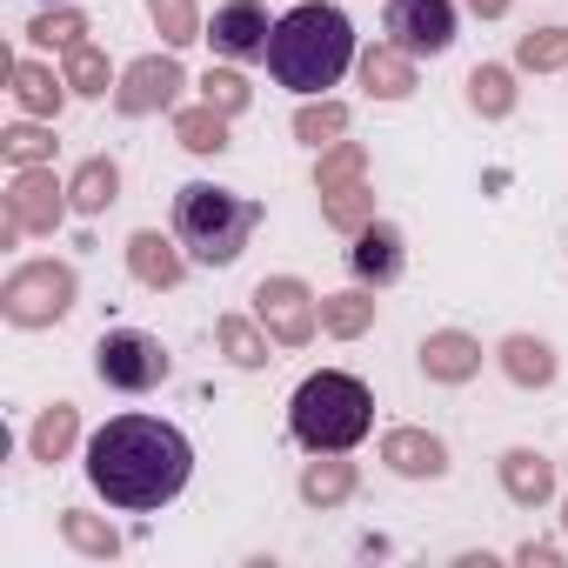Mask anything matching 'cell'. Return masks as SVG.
I'll return each mask as SVG.
<instances>
[{
	"label": "cell",
	"mask_w": 568,
	"mask_h": 568,
	"mask_svg": "<svg viewBox=\"0 0 568 568\" xmlns=\"http://www.w3.org/2000/svg\"><path fill=\"white\" fill-rule=\"evenodd\" d=\"M382 462H388L395 475H408V481L448 475V448H442L428 428H388V435H382Z\"/></svg>",
	"instance_id": "13"
},
{
	"label": "cell",
	"mask_w": 568,
	"mask_h": 568,
	"mask_svg": "<svg viewBox=\"0 0 568 568\" xmlns=\"http://www.w3.org/2000/svg\"><path fill=\"white\" fill-rule=\"evenodd\" d=\"M61 535L81 548V555H121V535L108 528V521H94V515H81V508H61Z\"/></svg>",
	"instance_id": "34"
},
{
	"label": "cell",
	"mask_w": 568,
	"mask_h": 568,
	"mask_svg": "<svg viewBox=\"0 0 568 568\" xmlns=\"http://www.w3.org/2000/svg\"><path fill=\"white\" fill-rule=\"evenodd\" d=\"M368 328H375V295H362V288H348V295H322V335L355 342V335H368Z\"/></svg>",
	"instance_id": "25"
},
{
	"label": "cell",
	"mask_w": 568,
	"mask_h": 568,
	"mask_svg": "<svg viewBox=\"0 0 568 568\" xmlns=\"http://www.w3.org/2000/svg\"><path fill=\"white\" fill-rule=\"evenodd\" d=\"M68 308H74V267L68 261H28L0 288V315L14 328H54Z\"/></svg>",
	"instance_id": "5"
},
{
	"label": "cell",
	"mask_w": 568,
	"mask_h": 568,
	"mask_svg": "<svg viewBox=\"0 0 568 568\" xmlns=\"http://www.w3.org/2000/svg\"><path fill=\"white\" fill-rule=\"evenodd\" d=\"M422 368H428V382H468L481 368V342L462 335V328H442V335L422 342Z\"/></svg>",
	"instance_id": "15"
},
{
	"label": "cell",
	"mask_w": 568,
	"mask_h": 568,
	"mask_svg": "<svg viewBox=\"0 0 568 568\" xmlns=\"http://www.w3.org/2000/svg\"><path fill=\"white\" fill-rule=\"evenodd\" d=\"M61 8H68V0H61Z\"/></svg>",
	"instance_id": "39"
},
{
	"label": "cell",
	"mask_w": 568,
	"mask_h": 568,
	"mask_svg": "<svg viewBox=\"0 0 568 568\" xmlns=\"http://www.w3.org/2000/svg\"><path fill=\"white\" fill-rule=\"evenodd\" d=\"M181 88H187L181 61H174V54H148V61H134V68L114 81V108H121V114H161V108L181 101Z\"/></svg>",
	"instance_id": "10"
},
{
	"label": "cell",
	"mask_w": 568,
	"mask_h": 568,
	"mask_svg": "<svg viewBox=\"0 0 568 568\" xmlns=\"http://www.w3.org/2000/svg\"><path fill=\"white\" fill-rule=\"evenodd\" d=\"M194 475V448L174 422H154V415H114L94 442H88V481L128 508V515H148V508H168Z\"/></svg>",
	"instance_id": "1"
},
{
	"label": "cell",
	"mask_w": 568,
	"mask_h": 568,
	"mask_svg": "<svg viewBox=\"0 0 568 568\" xmlns=\"http://www.w3.org/2000/svg\"><path fill=\"white\" fill-rule=\"evenodd\" d=\"M68 94H74L68 74H54V68H41V61H14V101H21L34 121H54Z\"/></svg>",
	"instance_id": "18"
},
{
	"label": "cell",
	"mask_w": 568,
	"mask_h": 568,
	"mask_svg": "<svg viewBox=\"0 0 568 568\" xmlns=\"http://www.w3.org/2000/svg\"><path fill=\"white\" fill-rule=\"evenodd\" d=\"M148 14H154V28H161V41H168V48L201 41V14H194V0H148Z\"/></svg>",
	"instance_id": "33"
},
{
	"label": "cell",
	"mask_w": 568,
	"mask_h": 568,
	"mask_svg": "<svg viewBox=\"0 0 568 568\" xmlns=\"http://www.w3.org/2000/svg\"><path fill=\"white\" fill-rule=\"evenodd\" d=\"M201 101H207V108H221V114L234 121V114L247 108V81H241V74H227V68H207V74H201Z\"/></svg>",
	"instance_id": "36"
},
{
	"label": "cell",
	"mask_w": 568,
	"mask_h": 568,
	"mask_svg": "<svg viewBox=\"0 0 568 568\" xmlns=\"http://www.w3.org/2000/svg\"><path fill=\"white\" fill-rule=\"evenodd\" d=\"M0 154H8L14 168H41V161L54 154V134H48V128H34V121H21V128L0 134Z\"/></svg>",
	"instance_id": "35"
},
{
	"label": "cell",
	"mask_w": 568,
	"mask_h": 568,
	"mask_svg": "<svg viewBox=\"0 0 568 568\" xmlns=\"http://www.w3.org/2000/svg\"><path fill=\"white\" fill-rule=\"evenodd\" d=\"M515 61H521L528 74H555V68H568V28H541V34H521Z\"/></svg>",
	"instance_id": "32"
},
{
	"label": "cell",
	"mask_w": 568,
	"mask_h": 568,
	"mask_svg": "<svg viewBox=\"0 0 568 568\" xmlns=\"http://www.w3.org/2000/svg\"><path fill=\"white\" fill-rule=\"evenodd\" d=\"M501 375H508L515 388H548V382H555V348L535 342V335H508V342H501Z\"/></svg>",
	"instance_id": "19"
},
{
	"label": "cell",
	"mask_w": 568,
	"mask_h": 568,
	"mask_svg": "<svg viewBox=\"0 0 568 568\" xmlns=\"http://www.w3.org/2000/svg\"><path fill=\"white\" fill-rule=\"evenodd\" d=\"M94 375L108 388H121V395H148V388L168 382V348L154 335H141V328H114L94 348Z\"/></svg>",
	"instance_id": "6"
},
{
	"label": "cell",
	"mask_w": 568,
	"mask_h": 568,
	"mask_svg": "<svg viewBox=\"0 0 568 568\" xmlns=\"http://www.w3.org/2000/svg\"><path fill=\"white\" fill-rule=\"evenodd\" d=\"M128 267L141 288H181V274H187V254H181V234H161V227H141L128 241Z\"/></svg>",
	"instance_id": "12"
},
{
	"label": "cell",
	"mask_w": 568,
	"mask_h": 568,
	"mask_svg": "<svg viewBox=\"0 0 568 568\" xmlns=\"http://www.w3.org/2000/svg\"><path fill=\"white\" fill-rule=\"evenodd\" d=\"M355 61V28L342 8H328V0H302L295 14H281L274 34H267V74L281 88L295 94H322L348 74Z\"/></svg>",
	"instance_id": "2"
},
{
	"label": "cell",
	"mask_w": 568,
	"mask_h": 568,
	"mask_svg": "<svg viewBox=\"0 0 568 568\" xmlns=\"http://www.w3.org/2000/svg\"><path fill=\"white\" fill-rule=\"evenodd\" d=\"M348 495H355V462H342V455H315V462L302 468V501L335 508V501H348Z\"/></svg>",
	"instance_id": "23"
},
{
	"label": "cell",
	"mask_w": 568,
	"mask_h": 568,
	"mask_svg": "<svg viewBox=\"0 0 568 568\" xmlns=\"http://www.w3.org/2000/svg\"><path fill=\"white\" fill-rule=\"evenodd\" d=\"M68 187L54 181V168H14L8 181V221H0V241H21V234H54L68 214Z\"/></svg>",
	"instance_id": "8"
},
{
	"label": "cell",
	"mask_w": 568,
	"mask_h": 568,
	"mask_svg": "<svg viewBox=\"0 0 568 568\" xmlns=\"http://www.w3.org/2000/svg\"><path fill=\"white\" fill-rule=\"evenodd\" d=\"M342 134H348V108L342 101H308L295 114V141H308V148H335Z\"/></svg>",
	"instance_id": "29"
},
{
	"label": "cell",
	"mask_w": 568,
	"mask_h": 568,
	"mask_svg": "<svg viewBox=\"0 0 568 568\" xmlns=\"http://www.w3.org/2000/svg\"><path fill=\"white\" fill-rule=\"evenodd\" d=\"M114 194H121V168H114L108 154L81 161V174L68 181V201H74V214H101V207H114Z\"/></svg>",
	"instance_id": "21"
},
{
	"label": "cell",
	"mask_w": 568,
	"mask_h": 568,
	"mask_svg": "<svg viewBox=\"0 0 568 568\" xmlns=\"http://www.w3.org/2000/svg\"><path fill=\"white\" fill-rule=\"evenodd\" d=\"M267 8L261 0H227V8L214 14V28H207V41H214V54H227V61H267Z\"/></svg>",
	"instance_id": "11"
},
{
	"label": "cell",
	"mask_w": 568,
	"mask_h": 568,
	"mask_svg": "<svg viewBox=\"0 0 568 568\" xmlns=\"http://www.w3.org/2000/svg\"><path fill=\"white\" fill-rule=\"evenodd\" d=\"M348 267L368 281V288H388V281L402 274V227L368 221V227L355 234V247H348Z\"/></svg>",
	"instance_id": "14"
},
{
	"label": "cell",
	"mask_w": 568,
	"mask_h": 568,
	"mask_svg": "<svg viewBox=\"0 0 568 568\" xmlns=\"http://www.w3.org/2000/svg\"><path fill=\"white\" fill-rule=\"evenodd\" d=\"M561 528H568V501H561Z\"/></svg>",
	"instance_id": "38"
},
{
	"label": "cell",
	"mask_w": 568,
	"mask_h": 568,
	"mask_svg": "<svg viewBox=\"0 0 568 568\" xmlns=\"http://www.w3.org/2000/svg\"><path fill=\"white\" fill-rule=\"evenodd\" d=\"M362 88H368L375 101H402V94H415V54H402L395 41L368 48V54H362Z\"/></svg>",
	"instance_id": "17"
},
{
	"label": "cell",
	"mask_w": 568,
	"mask_h": 568,
	"mask_svg": "<svg viewBox=\"0 0 568 568\" xmlns=\"http://www.w3.org/2000/svg\"><path fill=\"white\" fill-rule=\"evenodd\" d=\"M468 108L488 114V121H501V114L515 108V74H508V68H475V74H468Z\"/></svg>",
	"instance_id": "28"
},
{
	"label": "cell",
	"mask_w": 568,
	"mask_h": 568,
	"mask_svg": "<svg viewBox=\"0 0 568 568\" xmlns=\"http://www.w3.org/2000/svg\"><path fill=\"white\" fill-rule=\"evenodd\" d=\"M174 141L187 148V154H221L227 148V114L221 108H174Z\"/></svg>",
	"instance_id": "24"
},
{
	"label": "cell",
	"mask_w": 568,
	"mask_h": 568,
	"mask_svg": "<svg viewBox=\"0 0 568 568\" xmlns=\"http://www.w3.org/2000/svg\"><path fill=\"white\" fill-rule=\"evenodd\" d=\"M322 214H328V227H342V234H362V227L375 221V187H368V181H348V187L322 194Z\"/></svg>",
	"instance_id": "26"
},
{
	"label": "cell",
	"mask_w": 568,
	"mask_h": 568,
	"mask_svg": "<svg viewBox=\"0 0 568 568\" xmlns=\"http://www.w3.org/2000/svg\"><path fill=\"white\" fill-rule=\"evenodd\" d=\"M214 342H221V355H227L234 368H267V362H274V355H267L274 335H267L261 322H247V315H221V322H214Z\"/></svg>",
	"instance_id": "20"
},
{
	"label": "cell",
	"mask_w": 568,
	"mask_h": 568,
	"mask_svg": "<svg viewBox=\"0 0 568 568\" xmlns=\"http://www.w3.org/2000/svg\"><path fill=\"white\" fill-rule=\"evenodd\" d=\"M74 435H81V408H74V402H54V408H41L28 448H34V462H68Z\"/></svg>",
	"instance_id": "22"
},
{
	"label": "cell",
	"mask_w": 568,
	"mask_h": 568,
	"mask_svg": "<svg viewBox=\"0 0 568 568\" xmlns=\"http://www.w3.org/2000/svg\"><path fill=\"white\" fill-rule=\"evenodd\" d=\"M288 428H295V442L308 455H348L375 428V395H368V382H355L342 368H322V375H308L295 388Z\"/></svg>",
	"instance_id": "3"
},
{
	"label": "cell",
	"mask_w": 568,
	"mask_h": 568,
	"mask_svg": "<svg viewBox=\"0 0 568 568\" xmlns=\"http://www.w3.org/2000/svg\"><path fill=\"white\" fill-rule=\"evenodd\" d=\"M501 488H508V501L541 508V501L555 495V462L535 455V448H508V455H501Z\"/></svg>",
	"instance_id": "16"
},
{
	"label": "cell",
	"mask_w": 568,
	"mask_h": 568,
	"mask_svg": "<svg viewBox=\"0 0 568 568\" xmlns=\"http://www.w3.org/2000/svg\"><path fill=\"white\" fill-rule=\"evenodd\" d=\"M254 322H261L281 348H308L315 328H322V302L308 295V281L274 274V281H261V288H254Z\"/></svg>",
	"instance_id": "7"
},
{
	"label": "cell",
	"mask_w": 568,
	"mask_h": 568,
	"mask_svg": "<svg viewBox=\"0 0 568 568\" xmlns=\"http://www.w3.org/2000/svg\"><path fill=\"white\" fill-rule=\"evenodd\" d=\"M254 227H261V201H241V194H227V187H214V181H187V187L174 194V234H181V247H187L194 261H207V267L241 261V247H247Z\"/></svg>",
	"instance_id": "4"
},
{
	"label": "cell",
	"mask_w": 568,
	"mask_h": 568,
	"mask_svg": "<svg viewBox=\"0 0 568 568\" xmlns=\"http://www.w3.org/2000/svg\"><path fill=\"white\" fill-rule=\"evenodd\" d=\"M362 168H368V148H362V141H335V148H322V168H315V187H322V194H335V187H348V181H362Z\"/></svg>",
	"instance_id": "30"
},
{
	"label": "cell",
	"mask_w": 568,
	"mask_h": 568,
	"mask_svg": "<svg viewBox=\"0 0 568 568\" xmlns=\"http://www.w3.org/2000/svg\"><path fill=\"white\" fill-rule=\"evenodd\" d=\"M61 74H68V88H74V94H88V101H101V94L114 88V74H108V54H101L94 41L68 48V68H61Z\"/></svg>",
	"instance_id": "27"
},
{
	"label": "cell",
	"mask_w": 568,
	"mask_h": 568,
	"mask_svg": "<svg viewBox=\"0 0 568 568\" xmlns=\"http://www.w3.org/2000/svg\"><path fill=\"white\" fill-rule=\"evenodd\" d=\"M388 41L402 54H448L455 0H388Z\"/></svg>",
	"instance_id": "9"
},
{
	"label": "cell",
	"mask_w": 568,
	"mask_h": 568,
	"mask_svg": "<svg viewBox=\"0 0 568 568\" xmlns=\"http://www.w3.org/2000/svg\"><path fill=\"white\" fill-rule=\"evenodd\" d=\"M28 41H41V48H61V54H68V48H81V41H88V21L74 14V0H68V8L54 0V8L28 28Z\"/></svg>",
	"instance_id": "31"
},
{
	"label": "cell",
	"mask_w": 568,
	"mask_h": 568,
	"mask_svg": "<svg viewBox=\"0 0 568 568\" xmlns=\"http://www.w3.org/2000/svg\"><path fill=\"white\" fill-rule=\"evenodd\" d=\"M468 8H475L481 21H501V14H508V0H468Z\"/></svg>",
	"instance_id": "37"
}]
</instances>
